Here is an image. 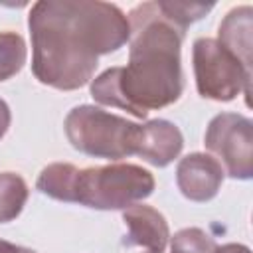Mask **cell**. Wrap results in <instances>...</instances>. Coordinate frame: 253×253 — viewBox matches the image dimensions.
Wrapping results in <instances>:
<instances>
[{"label":"cell","instance_id":"ac0fdd59","mask_svg":"<svg viewBox=\"0 0 253 253\" xmlns=\"http://www.w3.org/2000/svg\"><path fill=\"white\" fill-rule=\"evenodd\" d=\"M213 253H251V249L243 243H225L221 247H215Z\"/></svg>","mask_w":253,"mask_h":253},{"label":"cell","instance_id":"7a4b0ae2","mask_svg":"<svg viewBox=\"0 0 253 253\" xmlns=\"http://www.w3.org/2000/svg\"><path fill=\"white\" fill-rule=\"evenodd\" d=\"M130 47L126 67H109L91 79L89 93L103 107H117L136 119L174 105L184 91V30L174 26L156 2L136 4L128 12Z\"/></svg>","mask_w":253,"mask_h":253},{"label":"cell","instance_id":"9c48e42d","mask_svg":"<svg viewBox=\"0 0 253 253\" xmlns=\"http://www.w3.org/2000/svg\"><path fill=\"white\" fill-rule=\"evenodd\" d=\"M123 221L126 225L125 245H138L150 253H162L170 239V227L166 217L152 206L134 204L123 210Z\"/></svg>","mask_w":253,"mask_h":253},{"label":"cell","instance_id":"3957f363","mask_svg":"<svg viewBox=\"0 0 253 253\" xmlns=\"http://www.w3.org/2000/svg\"><path fill=\"white\" fill-rule=\"evenodd\" d=\"M154 176L138 164L113 162L107 166H91L77 174L73 204L101 211L126 210L146 200L154 192Z\"/></svg>","mask_w":253,"mask_h":253},{"label":"cell","instance_id":"5bb4252c","mask_svg":"<svg viewBox=\"0 0 253 253\" xmlns=\"http://www.w3.org/2000/svg\"><path fill=\"white\" fill-rule=\"evenodd\" d=\"M158 10L180 30L186 32V28L198 20H202L215 4H202V2H180V0H156Z\"/></svg>","mask_w":253,"mask_h":253},{"label":"cell","instance_id":"7c38bea8","mask_svg":"<svg viewBox=\"0 0 253 253\" xmlns=\"http://www.w3.org/2000/svg\"><path fill=\"white\" fill-rule=\"evenodd\" d=\"M28 196V184L20 174L0 172V223L14 221L22 213Z\"/></svg>","mask_w":253,"mask_h":253},{"label":"cell","instance_id":"8992f818","mask_svg":"<svg viewBox=\"0 0 253 253\" xmlns=\"http://www.w3.org/2000/svg\"><path fill=\"white\" fill-rule=\"evenodd\" d=\"M206 148L233 180L253 178V121L239 113H219L206 128Z\"/></svg>","mask_w":253,"mask_h":253},{"label":"cell","instance_id":"52a82bcc","mask_svg":"<svg viewBox=\"0 0 253 253\" xmlns=\"http://www.w3.org/2000/svg\"><path fill=\"white\" fill-rule=\"evenodd\" d=\"M225 172L221 164L206 152H192L180 158L176 166V184L190 202H210L217 196Z\"/></svg>","mask_w":253,"mask_h":253},{"label":"cell","instance_id":"d6986e66","mask_svg":"<svg viewBox=\"0 0 253 253\" xmlns=\"http://www.w3.org/2000/svg\"><path fill=\"white\" fill-rule=\"evenodd\" d=\"M148 253H150V251H148Z\"/></svg>","mask_w":253,"mask_h":253},{"label":"cell","instance_id":"5b68a950","mask_svg":"<svg viewBox=\"0 0 253 253\" xmlns=\"http://www.w3.org/2000/svg\"><path fill=\"white\" fill-rule=\"evenodd\" d=\"M192 67L196 89L204 99L227 103L237 95L251 93V71L233 57L217 40L198 38L192 45Z\"/></svg>","mask_w":253,"mask_h":253},{"label":"cell","instance_id":"9a60e30c","mask_svg":"<svg viewBox=\"0 0 253 253\" xmlns=\"http://www.w3.org/2000/svg\"><path fill=\"white\" fill-rule=\"evenodd\" d=\"M215 239L202 227H184L170 237V253H213Z\"/></svg>","mask_w":253,"mask_h":253},{"label":"cell","instance_id":"4fadbf2b","mask_svg":"<svg viewBox=\"0 0 253 253\" xmlns=\"http://www.w3.org/2000/svg\"><path fill=\"white\" fill-rule=\"evenodd\" d=\"M28 57L26 42L16 32H0V83L22 71Z\"/></svg>","mask_w":253,"mask_h":253},{"label":"cell","instance_id":"e0dca14e","mask_svg":"<svg viewBox=\"0 0 253 253\" xmlns=\"http://www.w3.org/2000/svg\"><path fill=\"white\" fill-rule=\"evenodd\" d=\"M0 253H38L30 247H22V245H16V243H10L6 239H0Z\"/></svg>","mask_w":253,"mask_h":253},{"label":"cell","instance_id":"8fae6325","mask_svg":"<svg viewBox=\"0 0 253 253\" xmlns=\"http://www.w3.org/2000/svg\"><path fill=\"white\" fill-rule=\"evenodd\" d=\"M79 168L69 162H51L38 174L36 188L57 202L73 204L75 200V182H77Z\"/></svg>","mask_w":253,"mask_h":253},{"label":"cell","instance_id":"277c9868","mask_svg":"<svg viewBox=\"0 0 253 253\" xmlns=\"http://www.w3.org/2000/svg\"><path fill=\"white\" fill-rule=\"evenodd\" d=\"M63 130L69 144L93 158L123 160L134 154V136L138 125L125 117L103 111L95 105L73 107L65 121Z\"/></svg>","mask_w":253,"mask_h":253},{"label":"cell","instance_id":"2e32d148","mask_svg":"<svg viewBox=\"0 0 253 253\" xmlns=\"http://www.w3.org/2000/svg\"><path fill=\"white\" fill-rule=\"evenodd\" d=\"M10 123H12V113H10V107L4 99H0V140L4 138V134L8 132L10 128Z\"/></svg>","mask_w":253,"mask_h":253},{"label":"cell","instance_id":"6da1fadb","mask_svg":"<svg viewBox=\"0 0 253 253\" xmlns=\"http://www.w3.org/2000/svg\"><path fill=\"white\" fill-rule=\"evenodd\" d=\"M28 28L32 73L57 91L91 83L99 57L130 40L126 14L103 0H40L30 10Z\"/></svg>","mask_w":253,"mask_h":253},{"label":"cell","instance_id":"30bf717a","mask_svg":"<svg viewBox=\"0 0 253 253\" xmlns=\"http://www.w3.org/2000/svg\"><path fill=\"white\" fill-rule=\"evenodd\" d=\"M217 42L253 71V8L249 4L231 8L219 24Z\"/></svg>","mask_w":253,"mask_h":253},{"label":"cell","instance_id":"ba28073f","mask_svg":"<svg viewBox=\"0 0 253 253\" xmlns=\"http://www.w3.org/2000/svg\"><path fill=\"white\" fill-rule=\"evenodd\" d=\"M182 148L184 136L174 123L166 119H152L144 125H138L134 136V154L144 162L164 168L180 156Z\"/></svg>","mask_w":253,"mask_h":253}]
</instances>
